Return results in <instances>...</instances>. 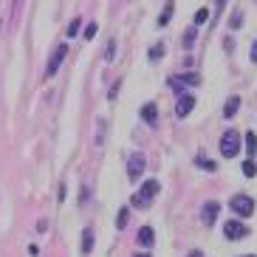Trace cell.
I'll return each mask as SVG.
<instances>
[{"label":"cell","instance_id":"1","mask_svg":"<svg viewBox=\"0 0 257 257\" xmlns=\"http://www.w3.org/2000/svg\"><path fill=\"white\" fill-rule=\"evenodd\" d=\"M156 192H159V181H144L142 187H139V192L133 198H130V201H133V206H142V209H147V206L153 204V195H156Z\"/></svg>","mask_w":257,"mask_h":257},{"label":"cell","instance_id":"2","mask_svg":"<svg viewBox=\"0 0 257 257\" xmlns=\"http://www.w3.org/2000/svg\"><path fill=\"white\" fill-rule=\"evenodd\" d=\"M237 153H240V133L237 130H229V133L220 136V156L223 159H234Z\"/></svg>","mask_w":257,"mask_h":257},{"label":"cell","instance_id":"3","mask_svg":"<svg viewBox=\"0 0 257 257\" xmlns=\"http://www.w3.org/2000/svg\"><path fill=\"white\" fill-rule=\"evenodd\" d=\"M229 206H232V212L240 215V218H249L251 212H254V201H251L249 195H234L232 201H229Z\"/></svg>","mask_w":257,"mask_h":257},{"label":"cell","instance_id":"4","mask_svg":"<svg viewBox=\"0 0 257 257\" xmlns=\"http://www.w3.org/2000/svg\"><path fill=\"white\" fill-rule=\"evenodd\" d=\"M144 167H147L144 156H142V153H133V156L127 159V178H130V181H139V178H142Z\"/></svg>","mask_w":257,"mask_h":257},{"label":"cell","instance_id":"5","mask_svg":"<svg viewBox=\"0 0 257 257\" xmlns=\"http://www.w3.org/2000/svg\"><path fill=\"white\" fill-rule=\"evenodd\" d=\"M223 234H226V240H240V237L249 234V226L240 223V220H226L223 223Z\"/></svg>","mask_w":257,"mask_h":257},{"label":"cell","instance_id":"6","mask_svg":"<svg viewBox=\"0 0 257 257\" xmlns=\"http://www.w3.org/2000/svg\"><path fill=\"white\" fill-rule=\"evenodd\" d=\"M201 82V76L198 74H184V76H170V88H173L175 93H181L187 85H198Z\"/></svg>","mask_w":257,"mask_h":257},{"label":"cell","instance_id":"7","mask_svg":"<svg viewBox=\"0 0 257 257\" xmlns=\"http://www.w3.org/2000/svg\"><path fill=\"white\" fill-rule=\"evenodd\" d=\"M65 54H68V46L62 43V46H57V51H54V57L48 60V68H46V76H54L57 71H60L62 60H65Z\"/></svg>","mask_w":257,"mask_h":257},{"label":"cell","instance_id":"8","mask_svg":"<svg viewBox=\"0 0 257 257\" xmlns=\"http://www.w3.org/2000/svg\"><path fill=\"white\" fill-rule=\"evenodd\" d=\"M192 107H195V99L189 96V93H181V96H178V105H175V113L184 119V116L192 113Z\"/></svg>","mask_w":257,"mask_h":257},{"label":"cell","instance_id":"9","mask_svg":"<svg viewBox=\"0 0 257 257\" xmlns=\"http://www.w3.org/2000/svg\"><path fill=\"white\" fill-rule=\"evenodd\" d=\"M153 240H156V232H153L150 226H142V229H139V234H136V243H139V246H144V249H150V246H153Z\"/></svg>","mask_w":257,"mask_h":257},{"label":"cell","instance_id":"10","mask_svg":"<svg viewBox=\"0 0 257 257\" xmlns=\"http://www.w3.org/2000/svg\"><path fill=\"white\" fill-rule=\"evenodd\" d=\"M142 119L147 121V124H156V119H159V107L153 105V102H147V105L142 107Z\"/></svg>","mask_w":257,"mask_h":257},{"label":"cell","instance_id":"11","mask_svg":"<svg viewBox=\"0 0 257 257\" xmlns=\"http://www.w3.org/2000/svg\"><path fill=\"white\" fill-rule=\"evenodd\" d=\"M215 218H218V204H215V201H209V204L204 206V223H206V226H212V223H215Z\"/></svg>","mask_w":257,"mask_h":257},{"label":"cell","instance_id":"12","mask_svg":"<svg viewBox=\"0 0 257 257\" xmlns=\"http://www.w3.org/2000/svg\"><path fill=\"white\" fill-rule=\"evenodd\" d=\"M91 251H93V229L88 226L82 232V254H91Z\"/></svg>","mask_w":257,"mask_h":257},{"label":"cell","instance_id":"13","mask_svg":"<svg viewBox=\"0 0 257 257\" xmlns=\"http://www.w3.org/2000/svg\"><path fill=\"white\" fill-rule=\"evenodd\" d=\"M173 12H175V3H173V0H167L164 12H161V17H159V26H167V23H170V20H173Z\"/></svg>","mask_w":257,"mask_h":257},{"label":"cell","instance_id":"14","mask_svg":"<svg viewBox=\"0 0 257 257\" xmlns=\"http://www.w3.org/2000/svg\"><path fill=\"white\" fill-rule=\"evenodd\" d=\"M237 107H240V96H232L226 102V107H223V116H226V119H232V116L237 113Z\"/></svg>","mask_w":257,"mask_h":257},{"label":"cell","instance_id":"15","mask_svg":"<svg viewBox=\"0 0 257 257\" xmlns=\"http://www.w3.org/2000/svg\"><path fill=\"white\" fill-rule=\"evenodd\" d=\"M195 167H201V170H209V173H215L218 170V164L209 159H204V156H195Z\"/></svg>","mask_w":257,"mask_h":257},{"label":"cell","instance_id":"16","mask_svg":"<svg viewBox=\"0 0 257 257\" xmlns=\"http://www.w3.org/2000/svg\"><path fill=\"white\" fill-rule=\"evenodd\" d=\"M164 43H156V46L150 48V54H147V57H150V62H156V60H161V57H164Z\"/></svg>","mask_w":257,"mask_h":257},{"label":"cell","instance_id":"17","mask_svg":"<svg viewBox=\"0 0 257 257\" xmlns=\"http://www.w3.org/2000/svg\"><path fill=\"white\" fill-rule=\"evenodd\" d=\"M254 150H257V136L246 133V153H249V159H254Z\"/></svg>","mask_w":257,"mask_h":257},{"label":"cell","instance_id":"18","mask_svg":"<svg viewBox=\"0 0 257 257\" xmlns=\"http://www.w3.org/2000/svg\"><path fill=\"white\" fill-rule=\"evenodd\" d=\"M254 173H257L254 159H246V161H243V175H246V178H254Z\"/></svg>","mask_w":257,"mask_h":257},{"label":"cell","instance_id":"19","mask_svg":"<svg viewBox=\"0 0 257 257\" xmlns=\"http://www.w3.org/2000/svg\"><path fill=\"white\" fill-rule=\"evenodd\" d=\"M209 20V9H198L195 12V26H204Z\"/></svg>","mask_w":257,"mask_h":257},{"label":"cell","instance_id":"20","mask_svg":"<svg viewBox=\"0 0 257 257\" xmlns=\"http://www.w3.org/2000/svg\"><path fill=\"white\" fill-rule=\"evenodd\" d=\"M79 29H82V20H79V17H74V20H71V26H68V37H76V34H79Z\"/></svg>","mask_w":257,"mask_h":257},{"label":"cell","instance_id":"21","mask_svg":"<svg viewBox=\"0 0 257 257\" xmlns=\"http://www.w3.org/2000/svg\"><path fill=\"white\" fill-rule=\"evenodd\" d=\"M181 43H184V48H192V46H195V29H189L187 34H184Z\"/></svg>","mask_w":257,"mask_h":257},{"label":"cell","instance_id":"22","mask_svg":"<svg viewBox=\"0 0 257 257\" xmlns=\"http://www.w3.org/2000/svg\"><path fill=\"white\" fill-rule=\"evenodd\" d=\"M127 215H130L127 209H121V212H119V220H116V229H124V226H127Z\"/></svg>","mask_w":257,"mask_h":257},{"label":"cell","instance_id":"23","mask_svg":"<svg viewBox=\"0 0 257 257\" xmlns=\"http://www.w3.org/2000/svg\"><path fill=\"white\" fill-rule=\"evenodd\" d=\"M96 31H99V26H96V23L85 26V40H93V37H96Z\"/></svg>","mask_w":257,"mask_h":257},{"label":"cell","instance_id":"24","mask_svg":"<svg viewBox=\"0 0 257 257\" xmlns=\"http://www.w3.org/2000/svg\"><path fill=\"white\" fill-rule=\"evenodd\" d=\"M113 54H116V40H110V43H107V51H105V62L113 60Z\"/></svg>","mask_w":257,"mask_h":257},{"label":"cell","instance_id":"25","mask_svg":"<svg viewBox=\"0 0 257 257\" xmlns=\"http://www.w3.org/2000/svg\"><path fill=\"white\" fill-rule=\"evenodd\" d=\"M240 26H243V15L240 12H234L232 15V29H240Z\"/></svg>","mask_w":257,"mask_h":257},{"label":"cell","instance_id":"26","mask_svg":"<svg viewBox=\"0 0 257 257\" xmlns=\"http://www.w3.org/2000/svg\"><path fill=\"white\" fill-rule=\"evenodd\" d=\"M116 96H119V82H116L113 88H110V91H107V99H110V102H113Z\"/></svg>","mask_w":257,"mask_h":257},{"label":"cell","instance_id":"27","mask_svg":"<svg viewBox=\"0 0 257 257\" xmlns=\"http://www.w3.org/2000/svg\"><path fill=\"white\" fill-rule=\"evenodd\" d=\"M251 62H257V40L251 43Z\"/></svg>","mask_w":257,"mask_h":257},{"label":"cell","instance_id":"28","mask_svg":"<svg viewBox=\"0 0 257 257\" xmlns=\"http://www.w3.org/2000/svg\"><path fill=\"white\" fill-rule=\"evenodd\" d=\"M189 257H204V251H189Z\"/></svg>","mask_w":257,"mask_h":257},{"label":"cell","instance_id":"29","mask_svg":"<svg viewBox=\"0 0 257 257\" xmlns=\"http://www.w3.org/2000/svg\"><path fill=\"white\" fill-rule=\"evenodd\" d=\"M136 257H150V254H136Z\"/></svg>","mask_w":257,"mask_h":257},{"label":"cell","instance_id":"30","mask_svg":"<svg viewBox=\"0 0 257 257\" xmlns=\"http://www.w3.org/2000/svg\"><path fill=\"white\" fill-rule=\"evenodd\" d=\"M246 257H254V254H246Z\"/></svg>","mask_w":257,"mask_h":257}]
</instances>
